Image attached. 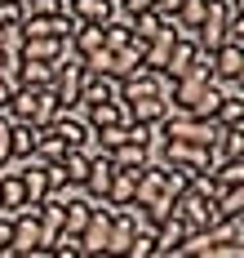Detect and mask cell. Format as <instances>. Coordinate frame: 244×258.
Here are the masks:
<instances>
[{
  "instance_id": "1",
  "label": "cell",
  "mask_w": 244,
  "mask_h": 258,
  "mask_svg": "<svg viewBox=\"0 0 244 258\" xmlns=\"http://www.w3.org/2000/svg\"><path fill=\"white\" fill-rule=\"evenodd\" d=\"M187 178H178L169 165H160V160H147V169L138 174V191H134V205L151 209L156 218H164L169 214V201H173V191L182 187Z\"/></svg>"
},
{
  "instance_id": "2",
  "label": "cell",
  "mask_w": 244,
  "mask_h": 258,
  "mask_svg": "<svg viewBox=\"0 0 244 258\" xmlns=\"http://www.w3.org/2000/svg\"><path fill=\"white\" fill-rule=\"evenodd\" d=\"M5 116L14 120V125H27V129H45L54 116H62L54 103V94L49 89H18L9 107H5Z\"/></svg>"
},
{
  "instance_id": "3",
  "label": "cell",
  "mask_w": 244,
  "mask_h": 258,
  "mask_svg": "<svg viewBox=\"0 0 244 258\" xmlns=\"http://www.w3.org/2000/svg\"><path fill=\"white\" fill-rule=\"evenodd\" d=\"M160 165H169L178 178H195L213 169V147H195V143H164L160 147Z\"/></svg>"
},
{
  "instance_id": "4",
  "label": "cell",
  "mask_w": 244,
  "mask_h": 258,
  "mask_svg": "<svg viewBox=\"0 0 244 258\" xmlns=\"http://www.w3.org/2000/svg\"><path fill=\"white\" fill-rule=\"evenodd\" d=\"M160 138H164V143L173 138V143L213 147V143H217V125H213V120H200V116H173V111H169V116L160 120Z\"/></svg>"
},
{
  "instance_id": "5",
  "label": "cell",
  "mask_w": 244,
  "mask_h": 258,
  "mask_svg": "<svg viewBox=\"0 0 244 258\" xmlns=\"http://www.w3.org/2000/svg\"><path fill=\"white\" fill-rule=\"evenodd\" d=\"M49 94H54L58 111H76V107H80V94H84V62L62 58V62H58V72H54Z\"/></svg>"
},
{
  "instance_id": "6",
  "label": "cell",
  "mask_w": 244,
  "mask_h": 258,
  "mask_svg": "<svg viewBox=\"0 0 244 258\" xmlns=\"http://www.w3.org/2000/svg\"><path fill=\"white\" fill-rule=\"evenodd\" d=\"M169 89H173V80L164 72H134L115 85V98L129 107V103H142V98H169Z\"/></svg>"
},
{
  "instance_id": "7",
  "label": "cell",
  "mask_w": 244,
  "mask_h": 258,
  "mask_svg": "<svg viewBox=\"0 0 244 258\" xmlns=\"http://www.w3.org/2000/svg\"><path fill=\"white\" fill-rule=\"evenodd\" d=\"M209 72H213V80L222 89H240V80H244V45H235V40L217 45V49L209 53Z\"/></svg>"
},
{
  "instance_id": "8",
  "label": "cell",
  "mask_w": 244,
  "mask_h": 258,
  "mask_svg": "<svg viewBox=\"0 0 244 258\" xmlns=\"http://www.w3.org/2000/svg\"><path fill=\"white\" fill-rule=\"evenodd\" d=\"M226 27H231V0H209V14L195 31V45L204 53H213L217 45H226Z\"/></svg>"
},
{
  "instance_id": "9",
  "label": "cell",
  "mask_w": 244,
  "mask_h": 258,
  "mask_svg": "<svg viewBox=\"0 0 244 258\" xmlns=\"http://www.w3.org/2000/svg\"><path fill=\"white\" fill-rule=\"evenodd\" d=\"M62 14L76 27H102L115 18V0H62Z\"/></svg>"
},
{
  "instance_id": "10",
  "label": "cell",
  "mask_w": 244,
  "mask_h": 258,
  "mask_svg": "<svg viewBox=\"0 0 244 258\" xmlns=\"http://www.w3.org/2000/svg\"><path fill=\"white\" fill-rule=\"evenodd\" d=\"M18 58H27V62H62L67 58V40H54V36H27L23 40L18 36Z\"/></svg>"
},
{
  "instance_id": "11",
  "label": "cell",
  "mask_w": 244,
  "mask_h": 258,
  "mask_svg": "<svg viewBox=\"0 0 244 258\" xmlns=\"http://www.w3.org/2000/svg\"><path fill=\"white\" fill-rule=\"evenodd\" d=\"M111 178H115V165H111V156H93V160H89V178H84L80 196H89L93 205H102V196H107Z\"/></svg>"
},
{
  "instance_id": "12",
  "label": "cell",
  "mask_w": 244,
  "mask_h": 258,
  "mask_svg": "<svg viewBox=\"0 0 244 258\" xmlns=\"http://www.w3.org/2000/svg\"><path fill=\"white\" fill-rule=\"evenodd\" d=\"M111 125H129V111L125 103L115 98V103H84V129L93 134V129H111Z\"/></svg>"
},
{
  "instance_id": "13",
  "label": "cell",
  "mask_w": 244,
  "mask_h": 258,
  "mask_svg": "<svg viewBox=\"0 0 244 258\" xmlns=\"http://www.w3.org/2000/svg\"><path fill=\"white\" fill-rule=\"evenodd\" d=\"M200 45H195V40H187V36H178V40H173V49H169V62H164V76L169 80H178V76H187L191 67H195V62H200Z\"/></svg>"
},
{
  "instance_id": "14",
  "label": "cell",
  "mask_w": 244,
  "mask_h": 258,
  "mask_svg": "<svg viewBox=\"0 0 244 258\" xmlns=\"http://www.w3.org/2000/svg\"><path fill=\"white\" fill-rule=\"evenodd\" d=\"M102 27H76L71 31V40H67V58H76V62H89L93 53H102Z\"/></svg>"
},
{
  "instance_id": "15",
  "label": "cell",
  "mask_w": 244,
  "mask_h": 258,
  "mask_svg": "<svg viewBox=\"0 0 244 258\" xmlns=\"http://www.w3.org/2000/svg\"><path fill=\"white\" fill-rule=\"evenodd\" d=\"M18 209H27V187L18 169H9L0 174V214H18Z\"/></svg>"
},
{
  "instance_id": "16",
  "label": "cell",
  "mask_w": 244,
  "mask_h": 258,
  "mask_svg": "<svg viewBox=\"0 0 244 258\" xmlns=\"http://www.w3.org/2000/svg\"><path fill=\"white\" fill-rule=\"evenodd\" d=\"M129 125H147V129H160V120L169 116V98H142V103H129Z\"/></svg>"
},
{
  "instance_id": "17",
  "label": "cell",
  "mask_w": 244,
  "mask_h": 258,
  "mask_svg": "<svg viewBox=\"0 0 244 258\" xmlns=\"http://www.w3.org/2000/svg\"><path fill=\"white\" fill-rule=\"evenodd\" d=\"M54 72H58V62H27V58H18V89H49Z\"/></svg>"
},
{
  "instance_id": "18",
  "label": "cell",
  "mask_w": 244,
  "mask_h": 258,
  "mask_svg": "<svg viewBox=\"0 0 244 258\" xmlns=\"http://www.w3.org/2000/svg\"><path fill=\"white\" fill-rule=\"evenodd\" d=\"M187 223L182 218H160V227H156V245H160V254H178V249H187Z\"/></svg>"
},
{
  "instance_id": "19",
  "label": "cell",
  "mask_w": 244,
  "mask_h": 258,
  "mask_svg": "<svg viewBox=\"0 0 244 258\" xmlns=\"http://www.w3.org/2000/svg\"><path fill=\"white\" fill-rule=\"evenodd\" d=\"M134 191H138V174L115 169V178H111L107 196H102V205H107V209H129V205H134Z\"/></svg>"
},
{
  "instance_id": "20",
  "label": "cell",
  "mask_w": 244,
  "mask_h": 258,
  "mask_svg": "<svg viewBox=\"0 0 244 258\" xmlns=\"http://www.w3.org/2000/svg\"><path fill=\"white\" fill-rule=\"evenodd\" d=\"M213 125L217 129H240L244 125V94L240 89H226V94H222V103H217V111H213Z\"/></svg>"
},
{
  "instance_id": "21",
  "label": "cell",
  "mask_w": 244,
  "mask_h": 258,
  "mask_svg": "<svg viewBox=\"0 0 244 258\" xmlns=\"http://www.w3.org/2000/svg\"><path fill=\"white\" fill-rule=\"evenodd\" d=\"M49 129H54L58 138L67 143V152H80V147H84V138H89V129H84V120H76L71 111H62V116H54V120H49Z\"/></svg>"
},
{
  "instance_id": "22",
  "label": "cell",
  "mask_w": 244,
  "mask_h": 258,
  "mask_svg": "<svg viewBox=\"0 0 244 258\" xmlns=\"http://www.w3.org/2000/svg\"><path fill=\"white\" fill-rule=\"evenodd\" d=\"M147 160H151V147H142V143H125L120 152H111V165L125 169V174H142Z\"/></svg>"
},
{
  "instance_id": "23",
  "label": "cell",
  "mask_w": 244,
  "mask_h": 258,
  "mask_svg": "<svg viewBox=\"0 0 244 258\" xmlns=\"http://www.w3.org/2000/svg\"><path fill=\"white\" fill-rule=\"evenodd\" d=\"M217 160H244V125L240 129H217L213 165H217Z\"/></svg>"
},
{
  "instance_id": "24",
  "label": "cell",
  "mask_w": 244,
  "mask_h": 258,
  "mask_svg": "<svg viewBox=\"0 0 244 258\" xmlns=\"http://www.w3.org/2000/svg\"><path fill=\"white\" fill-rule=\"evenodd\" d=\"M213 209H217V223H235L244 218V187H226L213 196Z\"/></svg>"
},
{
  "instance_id": "25",
  "label": "cell",
  "mask_w": 244,
  "mask_h": 258,
  "mask_svg": "<svg viewBox=\"0 0 244 258\" xmlns=\"http://www.w3.org/2000/svg\"><path fill=\"white\" fill-rule=\"evenodd\" d=\"M84 103H115V80L84 72V94H80V107H84Z\"/></svg>"
},
{
  "instance_id": "26",
  "label": "cell",
  "mask_w": 244,
  "mask_h": 258,
  "mask_svg": "<svg viewBox=\"0 0 244 258\" xmlns=\"http://www.w3.org/2000/svg\"><path fill=\"white\" fill-rule=\"evenodd\" d=\"M31 152H36V129L14 125V129H9V160L23 165V160H31Z\"/></svg>"
},
{
  "instance_id": "27",
  "label": "cell",
  "mask_w": 244,
  "mask_h": 258,
  "mask_svg": "<svg viewBox=\"0 0 244 258\" xmlns=\"http://www.w3.org/2000/svg\"><path fill=\"white\" fill-rule=\"evenodd\" d=\"M209 178H213L217 191H226V187H244V160H217L213 169H209Z\"/></svg>"
},
{
  "instance_id": "28",
  "label": "cell",
  "mask_w": 244,
  "mask_h": 258,
  "mask_svg": "<svg viewBox=\"0 0 244 258\" xmlns=\"http://www.w3.org/2000/svg\"><path fill=\"white\" fill-rule=\"evenodd\" d=\"M129 40H134V31H129V23H125L120 14H115L111 23H102V45H107V53H120Z\"/></svg>"
},
{
  "instance_id": "29",
  "label": "cell",
  "mask_w": 244,
  "mask_h": 258,
  "mask_svg": "<svg viewBox=\"0 0 244 258\" xmlns=\"http://www.w3.org/2000/svg\"><path fill=\"white\" fill-rule=\"evenodd\" d=\"M164 18L156 14V9H147V14H138V18H129V31H134V40H151L156 31H164Z\"/></svg>"
},
{
  "instance_id": "30",
  "label": "cell",
  "mask_w": 244,
  "mask_h": 258,
  "mask_svg": "<svg viewBox=\"0 0 244 258\" xmlns=\"http://www.w3.org/2000/svg\"><path fill=\"white\" fill-rule=\"evenodd\" d=\"M93 143L102 147V152H120L125 143H129V125H111V129H93Z\"/></svg>"
},
{
  "instance_id": "31",
  "label": "cell",
  "mask_w": 244,
  "mask_h": 258,
  "mask_svg": "<svg viewBox=\"0 0 244 258\" xmlns=\"http://www.w3.org/2000/svg\"><path fill=\"white\" fill-rule=\"evenodd\" d=\"M125 258H160L156 232H134V240H129V254H125Z\"/></svg>"
},
{
  "instance_id": "32",
  "label": "cell",
  "mask_w": 244,
  "mask_h": 258,
  "mask_svg": "<svg viewBox=\"0 0 244 258\" xmlns=\"http://www.w3.org/2000/svg\"><path fill=\"white\" fill-rule=\"evenodd\" d=\"M62 14V0H27L23 5V18H58Z\"/></svg>"
},
{
  "instance_id": "33",
  "label": "cell",
  "mask_w": 244,
  "mask_h": 258,
  "mask_svg": "<svg viewBox=\"0 0 244 258\" xmlns=\"http://www.w3.org/2000/svg\"><path fill=\"white\" fill-rule=\"evenodd\" d=\"M23 23V5L18 0H0V31H18Z\"/></svg>"
},
{
  "instance_id": "34",
  "label": "cell",
  "mask_w": 244,
  "mask_h": 258,
  "mask_svg": "<svg viewBox=\"0 0 244 258\" xmlns=\"http://www.w3.org/2000/svg\"><path fill=\"white\" fill-rule=\"evenodd\" d=\"M151 9V0H115V14L129 23V18H138V14H147Z\"/></svg>"
},
{
  "instance_id": "35",
  "label": "cell",
  "mask_w": 244,
  "mask_h": 258,
  "mask_svg": "<svg viewBox=\"0 0 244 258\" xmlns=\"http://www.w3.org/2000/svg\"><path fill=\"white\" fill-rule=\"evenodd\" d=\"M18 258H49V249H31V254H18Z\"/></svg>"
},
{
  "instance_id": "36",
  "label": "cell",
  "mask_w": 244,
  "mask_h": 258,
  "mask_svg": "<svg viewBox=\"0 0 244 258\" xmlns=\"http://www.w3.org/2000/svg\"><path fill=\"white\" fill-rule=\"evenodd\" d=\"M5 258H14V254H5Z\"/></svg>"
}]
</instances>
